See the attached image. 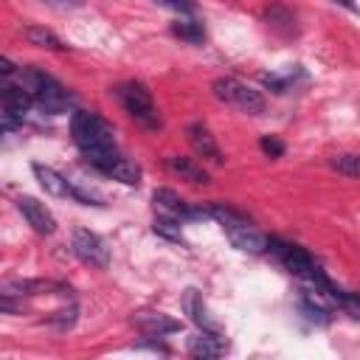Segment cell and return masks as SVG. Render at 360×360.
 Here are the masks:
<instances>
[{
    "label": "cell",
    "instance_id": "cell-1",
    "mask_svg": "<svg viewBox=\"0 0 360 360\" xmlns=\"http://www.w3.org/2000/svg\"><path fill=\"white\" fill-rule=\"evenodd\" d=\"M70 135H73V143L82 149L84 158H96V155H104V152H115V132L112 127L96 115V112H87V110H73L70 115Z\"/></svg>",
    "mask_w": 360,
    "mask_h": 360
},
{
    "label": "cell",
    "instance_id": "cell-2",
    "mask_svg": "<svg viewBox=\"0 0 360 360\" xmlns=\"http://www.w3.org/2000/svg\"><path fill=\"white\" fill-rule=\"evenodd\" d=\"M20 87L34 98V104H37L39 110H45V112H51V115L65 112V110L70 107V93H68L53 76H48V73L39 70V68H25V70L20 73Z\"/></svg>",
    "mask_w": 360,
    "mask_h": 360
},
{
    "label": "cell",
    "instance_id": "cell-3",
    "mask_svg": "<svg viewBox=\"0 0 360 360\" xmlns=\"http://www.w3.org/2000/svg\"><path fill=\"white\" fill-rule=\"evenodd\" d=\"M211 219H217L225 228L233 248H239L245 253H264L267 250V236L259 233L245 214H239L228 205H211Z\"/></svg>",
    "mask_w": 360,
    "mask_h": 360
},
{
    "label": "cell",
    "instance_id": "cell-4",
    "mask_svg": "<svg viewBox=\"0 0 360 360\" xmlns=\"http://www.w3.org/2000/svg\"><path fill=\"white\" fill-rule=\"evenodd\" d=\"M112 96L121 101V107L146 129H160V115L152 101V93L141 82H121L112 87Z\"/></svg>",
    "mask_w": 360,
    "mask_h": 360
},
{
    "label": "cell",
    "instance_id": "cell-5",
    "mask_svg": "<svg viewBox=\"0 0 360 360\" xmlns=\"http://www.w3.org/2000/svg\"><path fill=\"white\" fill-rule=\"evenodd\" d=\"M211 90L219 101H225V104H231L242 112H250V115L264 112V96L259 90H253L250 84H245L242 79H236V76H219L211 84Z\"/></svg>",
    "mask_w": 360,
    "mask_h": 360
},
{
    "label": "cell",
    "instance_id": "cell-6",
    "mask_svg": "<svg viewBox=\"0 0 360 360\" xmlns=\"http://www.w3.org/2000/svg\"><path fill=\"white\" fill-rule=\"evenodd\" d=\"M267 250L284 264V270L287 273H292V276H298V278H304V281H309L321 267L315 264V259L301 248V245H290V242H281V239H267Z\"/></svg>",
    "mask_w": 360,
    "mask_h": 360
},
{
    "label": "cell",
    "instance_id": "cell-7",
    "mask_svg": "<svg viewBox=\"0 0 360 360\" xmlns=\"http://www.w3.org/2000/svg\"><path fill=\"white\" fill-rule=\"evenodd\" d=\"M70 248H73V253H76L84 264H90V267L104 270V267L110 264V248H107V242H104L98 233L87 231V228H76V231H73Z\"/></svg>",
    "mask_w": 360,
    "mask_h": 360
},
{
    "label": "cell",
    "instance_id": "cell-8",
    "mask_svg": "<svg viewBox=\"0 0 360 360\" xmlns=\"http://www.w3.org/2000/svg\"><path fill=\"white\" fill-rule=\"evenodd\" d=\"M87 163H90L93 169H98L101 174H107V177L124 183V186H138V183H141V169H138L129 158L118 155V149H115V152L96 155V158H87Z\"/></svg>",
    "mask_w": 360,
    "mask_h": 360
},
{
    "label": "cell",
    "instance_id": "cell-9",
    "mask_svg": "<svg viewBox=\"0 0 360 360\" xmlns=\"http://www.w3.org/2000/svg\"><path fill=\"white\" fill-rule=\"evenodd\" d=\"M17 211L25 217V222H28V225H31L37 233L51 236V233L56 231V219H53L51 208H48L45 202H39L37 197H28V194L17 197Z\"/></svg>",
    "mask_w": 360,
    "mask_h": 360
},
{
    "label": "cell",
    "instance_id": "cell-10",
    "mask_svg": "<svg viewBox=\"0 0 360 360\" xmlns=\"http://www.w3.org/2000/svg\"><path fill=\"white\" fill-rule=\"evenodd\" d=\"M186 138H188L191 149H194L200 158H205V160H211V163H222V160H225V158H222V149L217 146L211 129H208L202 121L188 124V127H186Z\"/></svg>",
    "mask_w": 360,
    "mask_h": 360
},
{
    "label": "cell",
    "instance_id": "cell-11",
    "mask_svg": "<svg viewBox=\"0 0 360 360\" xmlns=\"http://www.w3.org/2000/svg\"><path fill=\"white\" fill-rule=\"evenodd\" d=\"M186 352L191 357H197V360H214V357H219V354L228 352V340L219 332H200V335L188 338Z\"/></svg>",
    "mask_w": 360,
    "mask_h": 360
},
{
    "label": "cell",
    "instance_id": "cell-12",
    "mask_svg": "<svg viewBox=\"0 0 360 360\" xmlns=\"http://www.w3.org/2000/svg\"><path fill=\"white\" fill-rule=\"evenodd\" d=\"M132 323L146 338H163V335H172L180 329V321H174L172 315H163V312H141L132 318Z\"/></svg>",
    "mask_w": 360,
    "mask_h": 360
},
{
    "label": "cell",
    "instance_id": "cell-13",
    "mask_svg": "<svg viewBox=\"0 0 360 360\" xmlns=\"http://www.w3.org/2000/svg\"><path fill=\"white\" fill-rule=\"evenodd\" d=\"M183 312H186L188 321L197 323L202 332H219V326L214 323V318H211V312H208L202 295H200L194 287H188V290L183 292Z\"/></svg>",
    "mask_w": 360,
    "mask_h": 360
},
{
    "label": "cell",
    "instance_id": "cell-14",
    "mask_svg": "<svg viewBox=\"0 0 360 360\" xmlns=\"http://www.w3.org/2000/svg\"><path fill=\"white\" fill-rule=\"evenodd\" d=\"M166 166H169V172H174L177 177H183V180H188V183H194V186H205V183H211L208 172H205L194 158H186V155H169V158H166Z\"/></svg>",
    "mask_w": 360,
    "mask_h": 360
},
{
    "label": "cell",
    "instance_id": "cell-15",
    "mask_svg": "<svg viewBox=\"0 0 360 360\" xmlns=\"http://www.w3.org/2000/svg\"><path fill=\"white\" fill-rule=\"evenodd\" d=\"M31 169H34V174H37V180H39V186H42L51 197H73V183H70L68 177H62L56 169L42 166V163H34Z\"/></svg>",
    "mask_w": 360,
    "mask_h": 360
},
{
    "label": "cell",
    "instance_id": "cell-16",
    "mask_svg": "<svg viewBox=\"0 0 360 360\" xmlns=\"http://www.w3.org/2000/svg\"><path fill=\"white\" fill-rule=\"evenodd\" d=\"M264 22H267L276 34H281V37H295V34H298L295 14H292L287 6H281V3H273V6L264 8Z\"/></svg>",
    "mask_w": 360,
    "mask_h": 360
},
{
    "label": "cell",
    "instance_id": "cell-17",
    "mask_svg": "<svg viewBox=\"0 0 360 360\" xmlns=\"http://www.w3.org/2000/svg\"><path fill=\"white\" fill-rule=\"evenodd\" d=\"M152 202H155V208H158L160 214H166V217H177V219H186V217H188V202H186L180 194H174L172 188H158V191L152 194Z\"/></svg>",
    "mask_w": 360,
    "mask_h": 360
},
{
    "label": "cell",
    "instance_id": "cell-18",
    "mask_svg": "<svg viewBox=\"0 0 360 360\" xmlns=\"http://www.w3.org/2000/svg\"><path fill=\"white\" fill-rule=\"evenodd\" d=\"M298 79H304L301 65H287V68L278 70V73H262V84H264L267 90H273V93H287V90H292Z\"/></svg>",
    "mask_w": 360,
    "mask_h": 360
},
{
    "label": "cell",
    "instance_id": "cell-19",
    "mask_svg": "<svg viewBox=\"0 0 360 360\" xmlns=\"http://www.w3.org/2000/svg\"><path fill=\"white\" fill-rule=\"evenodd\" d=\"M169 31H172L177 39L191 42V45H197V42L205 39V28H202V22H200V20H191V17H183V14L169 25Z\"/></svg>",
    "mask_w": 360,
    "mask_h": 360
},
{
    "label": "cell",
    "instance_id": "cell-20",
    "mask_svg": "<svg viewBox=\"0 0 360 360\" xmlns=\"http://www.w3.org/2000/svg\"><path fill=\"white\" fill-rule=\"evenodd\" d=\"M22 37H25L31 45L45 48V51H68V45H65L53 31L42 28V25H25V28H22Z\"/></svg>",
    "mask_w": 360,
    "mask_h": 360
},
{
    "label": "cell",
    "instance_id": "cell-21",
    "mask_svg": "<svg viewBox=\"0 0 360 360\" xmlns=\"http://www.w3.org/2000/svg\"><path fill=\"white\" fill-rule=\"evenodd\" d=\"M152 231H155L158 236H163V239H169V242H177V245H186V236H183V231H180V219H177V217H166V214H160V217L155 219V225H152Z\"/></svg>",
    "mask_w": 360,
    "mask_h": 360
},
{
    "label": "cell",
    "instance_id": "cell-22",
    "mask_svg": "<svg viewBox=\"0 0 360 360\" xmlns=\"http://www.w3.org/2000/svg\"><path fill=\"white\" fill-rule=\"evenodd\" d=\"M329 163H332V169H338L340 174L360 177V155H335Z\"/></svg>",
    "mask_w": 360,
    "mask_h": 360
},
{
    "label": "cell",
    "instance_id": "cell-23",
    "mask_svg": "<svg viewBox=\"0 0 360 360\" xmlns=\"http://www.w3.org/2000/svg\"><path fill=\"white\" fill-rule=\"evenodd\" d=\"M338 307H340L352 321H360V292H346V290H340Z\"/></svg>",
    "mask_w": 360,
    "mask_h": 360
},
{
    "label": "cell",
    "instance_id": "cell-24",
    "mask_svg": "<svg viewBox=\"0 0 360 360\" xmlns=\"http://www.w3.org/2000/svg\"><path fill=\"white\" fill-rule=\"evenodd\" d=\"M155 3L169 11H177V14H191L197 8V0H155Z\"/></svg>",
    "mask_w": 360,
    "mask_h": 360
},
{
    "label": "cell",
    "instance_id": "cell-25",
    "mask_svg": "<svg viewBox=\"0 0 360 360\" xmlns=\"http://www.w3.org/2000/svg\"><path fill=\"white\" fill-rule=\"evenodd\" d=\"M259 143H262V149H264L270 158H281V155H284V143H281L276 135H262Z\"/></svg>",
    "mask_w": 360,
    "mask_h": 360
},
{
    "label": "cell",
    "instance_id": "cell-26",
    "mask_svg": "<svg viewBox=\"0 0 360 360\" xmlns=\"http://www.w3.org/2000/svg\"><path fill=\"white\" fill-rule=\"evenodd\" d=\"M42 3L56 6V8H76V6H82V0H42Z\"/></svg>",
    "mask_w": 360,
    "mask_h": 360
},
{
    "label": "cell",
    "instance_id": "cell-27",
    "mask_svg": "<svg viewBox=\"0 0 360 360\" xmlns=\"http://www.w3.org/2000/svg\"><path fill=\"white\" fill-rule=\"evenodd\" d=\"M14 70H17V68L11 65V59H6V56H3V59H0V73H3L6 79H11V76H14Z\"/></svg>",
    "mask_w": 360,
    "mask_h": 360
},
{
    "label": "cell",
    "instance_id": "cell-28",
    "mask_svg": "<svg viewBox=\"0 0 360 360\" xmlns=\"http://www.w3.org/2000/svg\"><path fill=\"white\" fill-rule=\"evenodd\" d=\"M332 3H338V6H343V8H346V11H352V14H357V11H360L354 0H332Z\"/></svg>",
    "mask_w": 360,
    "mask_h": 360
}]
</instances>
